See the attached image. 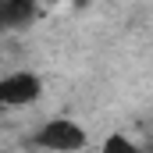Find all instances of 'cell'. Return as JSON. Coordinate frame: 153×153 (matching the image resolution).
<instances>
[{
  "label": "cell",
  "instance_id": "1",
  "mask_svg": "<svg viewBox=\"0 0 153 153\" xmlns=\"http://www.w3.org/2000/svg\"><path fill=\"white\" fill-rule=\"evenodd\" d=\"M39 146H46V150H61V153H71V150H82L85 146V132L71 125V121H50L43 132L36 135Z\"/></svg>",
  "mask_w": 153,
  "mask_h": 153
},
{
  "label": "cell",
  "instance_id": "2",
  "mask_svg": "<svg viewBox=\"0 0 153 153\" xmlns=\"http://www.w3.org/2000/svg\"><path fill=\"white\" fill-rule=\"evenodd\" d=\"M39 96V78L29 75V71H22V75H11L0 82V100L4 103H29V100H36Z\"/></svg>",
  "mask_w": 153,
  "mask_h": 153
},
{
  "label": "cell",
  "instance_id": "3",
  "mask_svg": "<svg viewBox=\"0 0 153 153\" xmlns=\"http://www.w3.org/2000/svg\"><path fill=\"white\" fill-rule=\"evenodd\" d=\"M0 18H4L7 25H18V22H29V18H32V4H29V0H14V4H4Z\"/></svg>",
  "mask_w": 153,
  "mask_h": 153
},
{
  "label": "cell",
  "instance_id": "4",
  "mask_svg": "<svg viewBox=\"0 0 153 153\" xmlns=\"http://www.w3.org/2000/svg\"><path fill=\"white\" fill-rule=\"evenodd\" d=\"M103 153H139V146L128 143L125 135H111V139L103 143Z\"/></svg>",
  "mask_w": 153,
  "mask_h": 153
}]
</instances>
